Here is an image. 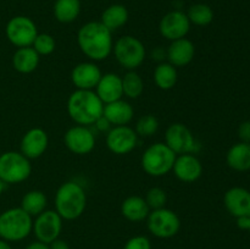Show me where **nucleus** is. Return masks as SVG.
I'll return each instance as SVG.
<instances>
[{"label": "nucleus", "mask_w": 250, "mask_h": 249, "mask_svg": "<svg viewBox=\"0 0 250 249\" xmlns=\"http://www.w3.org/2000/svg\"><path fill=\"white\" fill-rule=\"evenodd\" d=\"M149 232L158 238H171L176 236L181 228L178 215L167 208L151 210L146 217Z\"/></svg>", "instance_id": "obj_8"}, {"label": "nucleus", "mask_w": 250, "mask_h": 249, "mask_svg": "<svg viewBox=\"0 0 250 249\" xmlns=\"http://www.w3.org/2000/svg\"><path fill=\"white\" fill-rule=\"evenodd\" d=\"M104 103L94 90L76 89L67 100V112L71 119L81 126H90L103 117Z\"/></svg>", "instance_id": "obj_2"}, {"label": "nucleus", "mask_w": 250, "mask_h": 249, "mask_svg": "<svg viewBox=\"0 0 250 249\" xmlns=\"http://www.w3.org/2000/svg\"><path fill=\"white\" fill-rule=\"evenodd\" d=\"M144 199H146V204L150 208V210H156L165 208L166 202H167V195H166V192L163 188L153 187L146 192Z\"/></svg>", "instance_id": "obj_33"}, {"label": "nucleus", "mask_w": 250, "mask_h": 249, "mask_svg": "<svg viewBox=\"0 0 250 249\" xmlns=\"http://www.w3.org/2000/svg\"><path fill=\"white\" fill-rule=\"evenodd\" d=\"M250 225V216L237 217V226L242 229H248Z\"/></svg>", "instance_id": "obj_37"}, {"label": "nucleus", "mask_w": 250, "mask_h": 249, "mask_svg": "<svg viewBox=\"0 0 250 249\" xmlns=\"http://www.w3.org/2000/svg\"><path fill=\"white\" fill-rule=\"evenodd\" d=\"M159 120L154 115L148 114L139 117L136 124V133L138 137H151L158 132Z\"/></svg>", "instance_id": "obj_31"}, {"label": "nucleus", "mask_w": 250, "mask_h": 249, "mask_svg": "<svg viewBox=\"0 0 250 249\" xmlns=\"http://www.w3.org/2000/svg\"><path fill=\"white\" fill-rule=\"evenodd\" d=\"M248 231L250 232V225H249V228H248Z\"/></svg>", "instance_id": "obj_41"}, {"label": "nucleus", "mask_w": 250, "mask_h": 249, "mask_svg": "<svg viewBox=\"0 0 250 249\" xmlns=\"http://www.w3.org/2000/svg\"><path fill=\"white\" fill-rule=\"evenodd\" d=\"M189 29L190 22L188 20L187 14L180 11V10L167 12L159 23V31H160L161 36L171 42L186 38Z\"/></svg>", "instance_id": "obj_14"}, {"label": "nucleus", "mask_w": 250, "mask_h": 249, "mask_svg": "<svg viewBox=\"0 0 250 249\" xmlns=\"http://www.w3.org/2000/svg\"><path fill=\"white\" fill-rule=\"evenodd\" d=\"M187 17L189 20L190 24H195L199 27H205L210 24L214 20V11L211 7L207 4H194L188 9Z\"/></svg>", "instance_id": "obj_29"}, {"label": "nucleus", "mask_w": 250, "mask_h": 249, "mask_svg": "<svg viewBox=\"0 0 250 249\" xmlns=\"http://www.w3.org/2000/svg\"><path fill=\"white\" fill-rule=\"evenodd\" d=\"M26 249H49V244L43 243L41 241H36L29 243L28 246L26 247Z\"/></svg>", "instance_id": "obj_38"}, {"label": "nucleus", "mask_w": 250, "mask_h": 249, "mask_svg": "<svg viewBox=\"0 0 250 249\" xmlns=\"http://www.w3.org/2000/svg\"><path fill=\"white\" fill-rule=\"evenodd\" d=\"M39 58L41 56L32 46L17 48L12 56V66L20 73H31L38 67Z\"/></svg>", "instance_id": "obj_24"}, {"label": "nucleus", "mask_w": 250, "mask_h": 249, "mask_svg": "<svg viewBox=\"0 0 250 249\" xmlns=\"http://www.w3.org/2000/svg\"><path fill=\"white\" fill-rule=\"evenodd\" d=\"M81 12L80 0H56L54 4V16L61 23H71Z\"/></svg>", "instance_id": "obj_26"}, {"label": "nucleus", "mask_w": 250, "mask_h": 249, "mask_svg": "<svg viewBox=\"0 0 250 249\" xmlns=\"http://www.w3.org/2000/svg\"><path fill=\"white\" fill-rule=\"evenodd\" d=\"M165 144L176 154H192L195 150L194 136L186 124L176 122L170 124L165 132Z\"/></svg>", "instance_id": "obj_11"}, {"label": "nucleus", "mask_w": 250, "mask_h": 249, "mask_svg": "<svg viewBox=\"0 0 250 249\" xmlns=\"http://www.w3.org/2000/svg\"><path fill=\"white\" fill-rule=\"evenodd\" d=\"M48 205V198L42 190H29L23 195L21 202V208L31 215L32 217L38 216L39 214L46 210Z\"/></svg>", "instance_id": "obj_28"}, {"label": "nucleus", "mask_w": 250, "mask_h": 249, "mask_svg": "<svg viewBox=\"0 0 250 249\" xmlns=\"http://www.w3.org/2000/svg\"><path fill=\"white\" fill-rule=\"evenodd\" d=\"M32 48L38 53L39 56H46L54 53L56 48V42L53 36L48 33H38L33 41Z\"/></svg>", "instance_id": "obj_32"}, {"label": "nucleus", "mask_w": 250, "mask_h": 249, "mask_svg": "<svg viewBox=\"0 0 250 249\" xmlns=\"http://www.w3.org/2000/svg\"><path fill=\"white\" fill-rule=\"evenodd\" d=\"M77 43L82 53L93 61L105 60L114 46L111 31L100 21L83 24L78 31Z\"/></svg>", "instance_id": "obj_1"}, {"label": "nucleus", "mask_w": 250, "mask_h": 249, "mask_svg": "<svg viewBox=\"0 0 250 249\" xmlns=\"http://www.w3.org/2000/svg\"><path fill=\"white\" fill-rule=\"evenodd\" d=\"M49 137L43 128L34 127L23 134L20 144V151L27 159H38L48 149Z\"/></svg>", "instance_id": "obj_15"}, {"label": "nucleus", "mask_w": 250, "mask_h": 249, "mask_svg": "<svg viewBox=\"0 0 250 249\" xmlns=\"http://www.w3.org/2000/svg\"><path fill=\"white\" fill-rule=\"evenodd\" d=\"M33 220L21 207L11 208L0 214V238L6 242H19L32 232Z\"/></svg>", "instance_id": "obj_4"}, {"label": "nucleus", "mask_w": 250, "mask_h": 249, "mask_svg": "<svg viewBox=\"0 0 250 249\" xmlns=\"http://www.w3.org/2000/svg\"><path fill=\"white\" fill-rule=\"evenodd\" d=\"M177 68L170 62H161L154 70V82L160 89H172L177 83Z\"/></svg>", "instance_id": "obj_27"}, {"label": "nucleus", "mask_w": 250, "mask_h": 249, "mask_svg": "<svg viewBox=\"0 0 250 249\" xmlns=\"http://www.w3.org/2000/svg\"><path fill=\"white\" fill-rule=\"evenodd\" d=\"M122 78V90L125 97L137 99L144 90V82L136 71H128Z\"/></svg>", "instance_id": "obj_30"}, {"label": "nucleus", "mask_w": 250, "mask_h": 249, "mask_svg": "<svg viewBox=\"0 0 250 249\" xmlns=\"http://www.w3.org/2000/svg\"><path fill=\"white\" fill-rule=\"evenodd\" d=\"M4 189H5V183L2 182L1 180H0V195L2 194V192H4Z\"/></svg>", "instance_id": "obj_40"}, {"label": "nucleus", "mask_w": 250, "mask_h": 249, "mask_svg": "<svg viewBox=\"0 0 250 249\" xmlns=\"http://www.w3.org/2000/svg\"><path fill=\"white\" fill-rule=\"evenodd\" d=\"M172 171L180 181L192 183L199 180L202 176L203 165L199 159L193 154H181L176 156Z\"/></svg>", "instance_id": "obj_16"}, {"label": "nucleus", "mask_w": 250, "mask_h": 249, "mask_svg": "<svg viewBox=\"0 0 250 249\" xmlns=\"http://www.w3.org/2000/svg\"><path fill=\"white\" fill-rule=\"evenodd\" d=\"M224 204L227 211L234 216H250V190L243 187H232L225 193Z\"/></svg>", "instance_id": "obj_18"}, {"label": "nucleus", "mask_w": 250, "mask_h": 249, "mask_svg": "<svg viewBox=\"0 0 250 249\" xmlns=\"http://www.w3.org/2000/svg\"><path fill=\"white\" fill-rule=\"evenodd\" d=\"M117 62L128 71L138 68L146 60V46L133 36L121 37L112 46Z\"/></svg>", "instance_id": "obj_7"}, {"label": "nucleus", "mask_w": 250, "mask_h": 249, "mask_svg": "<svg viewBox=\"0 0 250 249\" xmlns=\"http://www.w3.org/2000/svg\"><path fill=\"white\" fill-rule=\"evenodd\" d=\"M102 76V71L94 62H81L72 68L71 81L77 89L93 90Z\"/></svg>", "instance_id": "obj_17"}, {"label": "nucleus", "mask_w": 250, "mask_h": 249, "mask_svg": "<svg viewBox=\"0 0 250 249\" xmlns=\"http://www.w3.org/2000/svg\"><path fill=\"white\" fill-rule=\"evenodd\" d=\"M176 154L165 143L151 144L142 155V167L153 177H161L172 171L176 160Z\"/></svg>", "instance_id": "obj_5"}, {"label": "nucleus", "mask_w": 250, "mask_h": 249, "mask_svg": "<svg viewBox=\"0 0 250 249\" xmlns=\"http://www.w3.org/2000/svg\"><path fill=\"white\" fill-rule=\"evenodd\" d=\"M150 211L151 210L146 204V199L139 195H131L126 198L121 204L122 216L131 222L144 221Z\"/></svg>", "instance_id": "obj_22"}, {"label": "nucleus", "mask_w": 250, "mask_h": 249, "mask_svg": "<svg viewBox=\"0 0 250 249\" xmlns=\"http://www.w3.org/2000/svg\"><path fill=\"white\" fill-rule=\"evenodd\" d=\"M62 229V219L55 210H44L36 216L32 231L37 237V241L50 244L59 238Z\"/></svg>", "instance_id": "obj_10"}, {"label": "nucleus", "mask_w": 250, "mask_h": 249, "mask_svg": "<svg viewBox=\"0 0 250 249\" xmlns=\"http://www.w3.org/2000/svg\"><path fill=\"white\" fill-rule=\"evenodd\" d=\"M138 136L129 126H114L106 134V145L116 155H126L137 145Z\"/></svg>", "instance_id": "obj_12"}, {"label": "nucleus", "mask_w": 250, "mask_h": 249, "mask_svg": "<svg viewBox=\"0 0 250 249\" xmlns=\"http://www.w3.org/2000/svg\"><path fill=\"white\" fill-rule=\"evenodd\" d=\"M55 211L62 220H76L84 212L87 207V194L82 186L73 181L62 183L56 190Z\"/></svg>", "instance_id": "obj_3"}, {"label": "nucleus", "mask_w": 250, "mask_h": 249, "mask_svg": "<svg viewBox=\"0 0 250 249\" xmlns=\"http://www.w3.org/2000/svg\"><path fill=\"white\" fill-rule=\"evenodd\" d=\"M226 163L232 170L244 172L250 170V143L239 142L229 149Z\"/></svg>", "instance_id": "obj_23"}, {"label": "nucleus", "mask_w": 250, "mask_h": 249, "mask_svg": "<svg viewBox=\"0 0 250 249\" xmlns=\"http://www.w3.org/2000/svg\"><path fill=\"white\" fill-rule=\"evenodd\" d=\"M63 142L66 148L71 153L77 155L89 154L95 146L94 133L88 126H81V124H76L68 128L63 136Z\"/></svg>", "instance_id": "obj_13"}, {"label": "nucleus", "mask_w": 250, "mask_h": 249, "mask_svg": "<svg viewBox=\"0 0 250 249\" xmlns=\"http://www.w3.org/2000/svg\"><path fill=\"white\" fill-rule=\"evenodd\" d=\"M127 21H128V10L121 4H114L106 7L103 11L102 20H100V22L111 32L121 28L127 23Z\"/></svg>", "instance_id": "obj_25"}, {"label": "nucleus", "mask_w": 250, "mask_h": 249, "mask_svg": "<svg viewBox=\"0 0 250 249\" xmlns=\"http://www.w3.org/2000/svg\"><path fill=\"white\" fill-rule=\"evenodd\" d=\"M95 93L104 104L122 99L124 97L122 78L116 73H105L102 76L99 83L95 87Z\"/></svg>", "instance_id": "obj_19"}, {"label": "nucleus", "mask_w": 250, "mask_h": 249, "mask_svg": "<svg viewBox=\"0 0 250 249\" xmlns=\"http://www.w3.org/2000/svg\"><path fill=\"white\" fill-rule=\"evenodd\" d=\"M49 249H70V247H68L67 242L58 238L49 244Z\"/></svg>", "instance_id": "obj_36"}, {"label": "nucleus", "mask_w": 250, "mask_h": 249, "mask_svg": "<svg viewBox=\"0 0 250 249\" xmlns=\"http://www.w3.org/2000/svg\"><path fill=\"white\" fill-rule=\"evenodd\" d=\"M124 249H151V243L146 237L134 236L127 241Z\"/></svg>", "instance_id": "obj_34"}, {"label": "nucleus", "mask_w": 250, "mask_h": 249, "mask_svg": "<svg viewBox=\"0 0 250 249\" xmlns=\"http://www.w3.org/2000/svg\"><path fill=\"white\" fill-rule=\"evenodd\" d=\"M7 39L17 48L32 46L38 34L36 23L27 16H15L7 22L5 28Z\"/></svg>", "instance_id": "obj_9"}, {"label": "nucleus", "mask_w": 250, "mask_h": 249, "mask_svg": "<svg viewBox=\"0 0 250 249\" xmlns=\"http://www.w3.org/2000/svg\"><path fill=\"white\" fill-rule=\"evenodd\" d=\"M238 137L241 142L250 143V121H244L239 124Z\"/></svg>", "instance_id": "obj_35"}, {"label": "nucleus", "mask_w": 250, "mask_h": 249, "mask_svg": "<svg viewBox=\"0 0 250 249\" xmlns=\"http://www.w3.org/2000/svg\"><path fill=\"white\" fill-rule=\"evenodd\" d=\"M32 166L21 151H5L0 155V180L5 185H16L31 176Z\"/></svg>", "instance_id": "obj_6"}, {"label": "nucleus", "mask_w": 250, "mask_h": 249, "mask_svg": "<svg viewBox=\"0 0 250 249\" xmlns=\"http://www.w3.org/2000/svg\"><path fill=\"white\" fill-rule=\"evenodd\" d=\"M195 54L194 44L187 38H181L177 41H172L167 48L166 56L168 62L172 66L177 67H185L189 65L193 61Z\"/></svg>", "instance_id": "obj_20"}, {"label": "nucleus", "mask_w": 250, "mask_h": 249, "mask_svg": "<svg viewBox=\"0 0 250 249\" xmlns=\"http://www.w3.org/2000/svg\"><path fill=\"white\" fill-rule=\"evenodd\" d=\"M0 249H12V248L10 247L9 242L4 241V239H0Z\"/></svg>", "instance_id": "obj_39"}, {"label": "nucleus", "mask_w": 250, "mask_h": 249, "mask_svg": "<svg viewBox=\"0 0 250 249\" xmlns=\"http://www.w3.org/2000/svg\"><path fill=\"white\" fill-rule=\"evenodd\" d=\"M134 110L132 105L126 100H116V102L104 104L103 117L112 126H125L132 121Z\"/></svg>", "instance_id": "obj_21"}]
</instances>
